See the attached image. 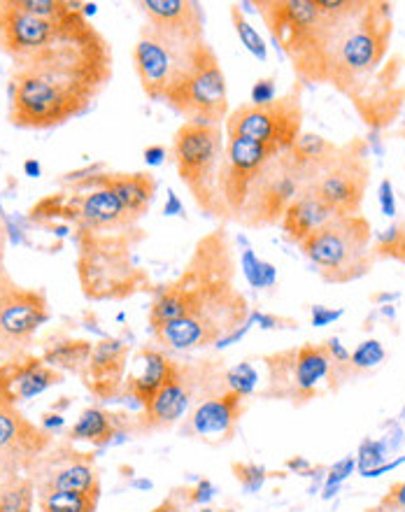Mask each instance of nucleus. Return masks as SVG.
Listing matches in <instances>:
<instances>
[{
	"label": "nucleus",
	"mask_w": 405,
	"mask_h": 512,
	"mask_svg": "<svg viewBox=\"0 0 405 512\" xmlns=\"http://www.w3.org/2000/svg\"><path fill=\"white\" fill-rule=\"evenodd\" d=\"M187 501L191 503V506H208V503L215 499V494H217V489H215V485H212L210 480H201L198 482L196 487H191V489H187Z\"/></svg>",
	"instance_id": "obj_41"
},
{
	"label": "nucleus",
	"mask_w": 405,
	"mask_h": 512,
	"mask_svg": "<svg viewBox=\"0 0 405 512\" xmlns=\"http://www.w3.org/2000/svg\"><path fill=\"white\" fill-rule=\"evenodd\" d=\"M366 512H405V480L387 489V494Z\"/></svg>",
	"instance_id": "obj_38"
},
{
	"label": "nucleus",
	"mask_w": 405,
	"mask_h": 512,
	"mask_svg": "<svg viewBox=\"0 0 405 512\" xmlns=\"http://www.w3.org/2000/svg\"><path fill=\"white\" fill-rule=\"evenodd\" d=\"M368 182H371L368 142L357 138L340 147V152L331 166L310 187L329 205L333 215L352 217L361 215Z\"/></svg>",
	"instance_id": "obj_10"
},
{
	"label": "nucleus",
	"mask_w": 405,
	"mask_h": 512,
	"mask_svg": "<svg viewBox=\"0 0 405 512\" xmlns=\"http://www.w3.org/2000/svg\"><path fill=\"white\" fill-rule=\"evenodd\" d=\"M63 19L35 17L21 10L17 0H0V52L19 66L54 40Z\"/></svg>",
	"instance_id": "obj_15"
},
{
	"label": "nucleus",
	"mask_w": 405,
	"mask_h": 512,
	"mask_svg": "<svg viewBox=\"0 0 405 512\" xmlns=\"http://www.w3.org/2000/svg\"><path fill=\"white\" fill-rule=\"evenodd\" d=\"M322 12L317 82L354 98L378 73L392 45V3L380 0H315Z\"/></svg>",
	"instance_id": "obj_1"
},
{
	"label": "nucleus",
	"mask_w": 405,
	"mask_h": 512,
	"mask_svg": "<svg viewBox=\"0 0 405 512\" xmlns=\"http://www.w3.org/2000/svg\"><path fill=\"white\" fill-rule=\"evenodd\" d=\"M252 105H270L277 98V80L275 77H261L252 87Z\"/></svg>",
	"instance_id": "obj_40"
},
{
	"label": "nucleus",
	"mask_w": 405,
	"mask_h": 512,
	"mask_svg": "<svg viewBox=\"0 0 405 512\" xmlns=\"http://www.w3.org/2000/svg\"><path fill=\"white\" fill-rule=\"evenodd\" d=\"M140 7L149 26L191 38L205 35V12L196 0H142Z\"/></svg>",
	"instance_id": "obj_22"
},
{
	"label": "nucleus",
	"mask_w": 405,
	"mask_h": 512,
	"mask_svg": "<svg viewBox=\"0 0 405 512\" xmlns=\"http://www.w3.org/2000/svg\"><path fill=\"white\" fill-rule=\"evenodd\" d=\"M224 382H226V387H229L226 391H233V394L247 398L257 391L259 373H257V368L250 364V361H243V364L233 366L224 373Z\"/></svg>",
	"instance_id": "obj_34"
},
{
	"label": "nucleus",
	"mask_w": 405,
	"mask_h": 512,
	"mask_svg": "<svg viewBox=\"0 0 405 512\" xmlns=\"http://www.w3.org/2000/svg\"><path fill=\"white\" fill-rule=\"evenodd\" d=\"M396 294H382V296H375V301H394Z\"/></svg>",
	"instance_id": "obj_52"
},
{
	"label": "nucleus",
	"mask_w": 405,
	"mask_h": 512,
	"mask_svg": "<svg viewBox=\"0 0 405 512\" xmlns=\"http://www.w3.org/2000/svg\"><path fill=\"white\" fill-rule=\"evenodd\" d=\"M250 322L252 324H259V329H264V331L282 329V324L294 326V322H289V319H282V317H275V315H266V312H250Z\"/></svg>",
	"instance_id": "obj_43"
},
{
	"label": "nucleus",
	"mask_w": 405,
	"mask_h": 512,
	"mask_svg": "<svg viewBox=\"0 0 405 512\" xmlns=\"http://www.w3.org/2000/svg\"><path fill=\"white\" fill-rule=\"evenodd\" d=\"M77 189H108L119 198L133 222L145 217L156 196V180L149 173H96L77 184Z\"/></svg>",
	"instance_id": "obj_21"
},
{
	"label": "nucleus",
	"mask_w": 405,
	"mask_h": 512,
	"mask_svg": "<svg viewBox=\"0 0 405 512\" xmlns=\"http://www.w3.org/2000/svg\"><path fill=\"white\" fill-rule=\"evenodd\" d=\"M354 466H357V459L354 457H347L343 461H338V464H333V468L329 471V478H326V487H324V496L329 499V496L336 494V489L340 487V482H345L350 478Z\"/></svg>",
	"instance_id": "obj_39"
},
{
	"label": "nucleus",
	"mask_w": 405,
	"mask_h": 512,
	"mask_svg": "<svg viewBox=\"0 0 405 512\" xmlns=\"http://www.w3.org/2000/svg\"><path fill=\"white\" fill-rule=\"evenodd\" d=\"M243 412L245 398L233 394V391H224V394H217L208 398V401H203L191 412L187 433L203 440H212V443H226V440L236 436Z\"/></svg>",
	"instance_id": "obj_19"
},
{
	"label": "nucleus",
	"mask_w": 405,
	"mask_h": 512,
	"mask_svg": "<svg viewBox=\"0 0 405 512\" xmlns=\"http://www.w3.org/2000/svg\"><path fill=\"white\" fill-rule=\"evenodd\" d=\"M126 368H129V347L119 338H103L94 345L89 364L80 373L87 389L101 401L115 398L124 389Z\"/></svg>",
	"instance_id": "obj_18"
},
{
	"label": "nucleus",
	"mask_w": 405,
	"mask_h": 512,
	"mask_svg": "<svg viewBox=\"0 0 405 512\" xmlns=\"http://www.w3.org/2000/svg\"><path fill=\"white\" fill-rule=\"evenodd\" d=\"M240 268H243L245 280L250 282L252 289H273L277 282V268L273 263H268L264 259H259L250 247L243 250V256H240Z\"/></svg>",
	"instance_id": "obj_31"
},
{
	"label": "nucleus",
	"mask_w": 405,
	"mask_h": 512,
	"mask_svg": "<svg viewBox=\"0 0 405 512\" xmlns=\"http://www.w3.org/2000/svg\"><path fill=\"white\" fill-rule=\"evenodd\" d=\"M61 382V371L47 366L42 357L14 354L12 359L0 364V403L17 408L19 403L31 401V398L45 394L49 387Z\"/></svg>",
	"instance_id": "obj_16"
},
{
	"label": "nucleus",
	"mask_w": 405,
	"mask_h": 512,
	"mask_svg": "<svg viewBox=\"0 0 405 512\" xmlns=\"http://www.w3.org/2000/svg\"><path fill=\"white\" fill-rule=\"evenodd\" d=\"M166 105L189 124L219 126L226 122V117H229V91H226V75L217 56L205 61L180 89L173 91Z\"/></svg>",
	"instance_id": "obj_12"
},
{
	"label": "nucleus",
	"mask_w": 405,
	"mask_h": 512,
	"mask_svg": "<svg viewBox=\"0 0 405 512\" xmlns=\"http://www.w3.org/2000/svg\"><path fill=\"white\" fill-rule=\"evenodd\" d=\"M287 468H291V471L305 475V473L310 471V464H308V461H305L303 457H294V459L287 461Z\"/></svg>",
	"instance_id": "obj_49"
},
{
	"label": "nucleus",
	"mask_w": 405,
	"mask_h": 512,
	"mask_svg": "<svg viewBox=\"0 0 405 512\" xmlns=\"http://www.w3.org/2000/svg\"><path fill=\"white\" fill-rule=\"evenodd\" d=\"M49 322L47 296L10 282L0 291V352L21 354Z\"/></svg>",
	"instance_id": "obj_14"
},
{
	"label": "nucleus",
	"mask_w": 405,
	"mask_h": 512,
	"mask_svg": "<svg viewBox=\"0 0 405 512\" xmlns=\"http://www.w3.org/2000/svg\"><path fill=\"white\" fill-rule=\"evenodd\" d=\"M173 359L156 347H142L131 361L129 375L124 380V394L135 401V405L145 408L159 391L166 387V382L177 373Z\"/></svg>",
	"instance_id": "obj_20"
},
{
	"label": "nucleus",
	"mask_w": 405,
	"mask_h": 512,
	"mask_svg": "<svg viewBox=\"0 0 405 512\" xmlns=\"http://www.w3.org/2000/svg\"><path fill=\"white\" fill-rule=\"evenodd\" d=\"M201 512H217V510H212V508H201Z\"/></svg>",
	"instance_id": "obj_53"
},
{
	"label": "nucleus",
	"mask_w": 405,
	"mask_h": 512,
	"mask_svg": "<svg viewBox=\"0 0 405 512\" xmlns=\"http://www.w3.org/2000/svg\"><path fill=\"white\" fill-rule=\"evenodd\" d=\"M401 133H403V138H405V122H403V131Z\"/></svg>",
	"instance_id": "obj_54"
},
{
	"label": "nucleus",
	"mask_w": 405,
	"mask_h": 512,
	"mask_svg": "<svg viewBox=\"0 0 405 512\" xmlns=\"http://www.w3.org/2000/svg\"><path fill=\"white\" fill-rule=\"evenodd\" d=\"M24 173H26L28 177H40V173H42L40 163L35 161V159H28V161L24 163Z\"/></svg>",
	"instance_id": "obj_51"
},
{
	"label": "nucleus",
	"mask_w": 405,
	"mask_h": 512,
	"mask_svg": "<svg viewBox=\"0 0 405 512\" xmlns=\"http://www.w3.org/2000/svg\"><path fill=\"white\" fill-rule=\"evenodd\" d=\"M373 256L405 263V222H394L389 229L373 233Z\"/></svg>",
	"instance_id": "obj_30"
},
{
	"label": "nucleus",
	"mask_w": 405,
	"mask_h": 512,
	"mask_svg": "<svg viewBox=\"0 0 405 512\" xmlns=\"http://www.w3.org/2000/svg\"><path fill=\"white\" fill-rule=\"evenodd\" d=\"M233 475L247 494L259 492L268 478V471L259 464H233Z\"/></svg>",
	"instance_id": "obj_37"
},
{
	"label": "nucleus",
	"mask_w": 405,
	"mask_h": 512,
	"mask_svg": "<svg viewBox=\"0 0 405 512\" xmlns=\"http://www.w3.org/2000/svg\"><path fill=\"white\" fill-rule=\"evenodd\" d=\"M52 492H101V480H98L94 461L82 457L70 461L59 471L49 473L47 480L40 485V496Z\"/></svg>",
	"instance_id": "obj_27"
},
{
	"label": "nucleus",
	"mask_w": 405,
	"mask_h": 512,
	"mask_svg": "<svg viewBox=\"0 0 405 512\" xmlns=\"http://www.w3.org/2000/svg\"><path fill=\"white\" fill-rule=\"evenodd\" d=\"M333 217H336L333 215V210L315 194V189L308 184V187L296 196V201L289 205V210L284 212L280 226L284 231V238H287L289 243L301 245L303 240H308L312 233L322 229V226L326 222H331Z\"/></svg>",
	"instance_id": "obj_24"
},
{
	"label": "nucleus",
	"mask_w": 405,
	"mask_h": 512,
	"mask_svg": "<svg viewBox=\"0 0 405 512\" xmlns=\"http://www.w3.org/2000/svg\"><path fill=\"white\" fill-rule=\"evenodd\" d=\"M224 149L222 126L184 122L173 138L177 175L194 196L198 208L212 217H224L219 201V168H222Z\"/></svg>",
	"instance_id": "obj_7"
},
{
	"label": "nucleus",
	"mask_w": 405,
	"mask_h": 512,
	"mask_svg": "<svg viewBox=\"0 0 405 512\" xmlns=\"http://www.w3.org/2000/svg\"><path fill=\"white\" fill-rule=\"evenodd\" d=\"M380 208L382 215L396 217V198H394V187L389 180L380 182Z\"/></svg>",
	"instance_id": "obj_44"
},
{
	"label": "nucleus",
	"mask_w": 405,
	"mask_h": 512,
	"mask_svg": "<svg viewBox=\"0 0 405 512\" xmlns=\"http://www.w3.org/2000/svg\"><path fill=\"white\" fill-rule=\"evenodd\" d=\"M308 187L298 170L291 166L287 152L273 156L261 170L247 203L236 222L247 229H266L282 222L284 212L296 201V196Z\"/></svg>",
	"instance_id": "obj_11"
},
{
	"label": "nucleus",
	"mask_w": 405,
	"mask_h": 512,
	"mask_svg": "<svg viewBox=\"0 0 405 512\" xmlns=\"http://www.w3.org/2000/svg\"><path fill=\"white\" fill-rule=\"evenodd\" d=\"M264 364L268 368V382L261 396L275 401L305 405L324 391H336L347 382L345 371L333 364L324 343H305L268 354Z\"/></svg>",
	"instance_id": "obj_5"
},
{
	"label": "nucleus",
	"mask_w": 405,
	"mask_h": 512,
	"mask_svg": "<svg viewBox=\"0 0 405 512\" xmlns=\"http://www.w3.org/2000/svg\"><path fill=\"white\" fill-rule=\"evenodd\" d=\"M212 56L217 54L205 35L191 38L145 24L135 42L133 66L149 101L166 103L168 96L180 89Z\"/></svg>",
	"instance_id": "obj_2"
},
{
	"label": "nucleus",
	"mask_w": 405,
	"mask_h": 512,
	"mask_svg": "<svg viewBox=\"0 0 405 512\" xmlns=\"http://www.w3.org/2000/svg\"><path fill=\"white\" fill-rule=\"evenodd\" d=\"M247 319H250L247 298L231 282L217 289L215 294L203 298L189 315L156 326L152 333L166 350L189 352L217 345L231 331L245 326Z\"/></svg>",
	"instance_id": "obj_6"
},
{
	"label": "nucleus",
	"mask_w": 405,
	"mask_h": 512,
	"mask_svg": "<svg viewBox=\"0 0 405 512\" xmlns=\"http://www.w3.org/2000/svg\"><path fill=\"white\" fill-rule=\"evenodd\" d=\"M340 152V145L315 133H301L298 140L287 149L291 166L298 170L305 184H312L326 168L331 166Z\"/></svg>",
	"instance_id": "obj_25"
},
{
	"label": "nucleus",
	"mask_w": 405,
	"mask_h": 512,
	"mask_svg": "<svg viewBox=\"0 0 405 512\" xmlns=\"http://www.w3.org/2000/svg\"><path fill=\"white\" fill-rule=\"evenodd\" d=\"M101 492H52L40 496V512H96Z\"/></svg>",
	"instance_id": "obj_29"
},
{
	"label": "nucleus",
	"mask_w": 405,
	"mask_h": 512,
	"mask_svg": "<svg viewBox=\"0 0 405 512\" xmlns=\"http://www.w3.org/2000/svg\"><path fill=\"white\" fill-rule=\"evenodd\" d=\"M359 461H361V473H364L366 478H373V473L387 464L385 443H378V440H366L359 450Z\"/></svg>",
	"instance_id": "obj_36"
},
{
	"label": "nucleus",
	"mask_w": 405,
	"mask_h": 512,
	"mask_svg": "<svg viewBox=\"0 0 405 512\" xmlns=\"http://www.w3.org/2000/svg\"><path fill=\"white\" fill-rule=\"evenodd\" d=\"M33 482L12 480L0 487V512H33Z\"/></svg>",
	"instance_id": "obj_32"
},
{
	"label": "nucleus",
	"mask_w": 405,
	"mask_h": 512,
	"mask_svg": "<svg viewBox=\"0 0 405 512\" xmlns=\"http://www.w3.org/2000/svg\"><path fill=\"white\" fill-rule=\"evenodd\" d=\"M312 326H317V329H322V326H329L336 322V319L343 317V310H331L326 308V305H312Z\"/></svg>",
	"instance_id": "obj_42"
},
{
	"label": "nucleus",
	"mask_w": 405,
	"mask_h": 512,
	"mask_svg": "<svg viewBox=\"0 0 405 512\" xmlns=\"http://www.w3.org/2000/svg\"><path fill=\"white\" fill-rule=\"evenodd\" d=\"M91 352H94V343L89 340H77V338H56L49 340L42 352V361L47 366L56 368V371H70V373H82L84 366L89 364Z\"/></svg>",
	"instance_id": "obj_28"
},
{
	"label": "nucleus",
	"mask_w": 405,
	"mask_h": 512,
	"mask_svg": "<svg viewBox=\"0 0 405 512\" xmlns=\"http://www.w3.org/2000/svg\"><path fill=\"white\" fill-rule=\"evenodd\" d=\"M5 247H7V226L3 219H0V291L12 282V277L7 275L5 270Z\"/></svg>",
	"instance_id": "obj_45"
},
{
	"label": "nucleus",
	"mask_w": 405,
	"mask_h": 512,
	"mask_svg": "<svg viewBox=\"0 0 405 512\" xmlns=\"http://www.w3.org/2000/svg\"><path fill=\"white\" fill-rule=\"evenodd\" d=\"M191 401V382L184 375L182 366L177 368V373L166 382L159 394H156L152 401H149L145 408H142L140 424L142 429L156 431V429H168L180 422L184 412L189 408Z\"/></svg>",
	"instance_id": "obj_23"
},
{
	"label": "nucleus",
	"mask_w": 405,
	"mask_h": 512,
	"mask_svg": "<svg viewBox=\"0 0 405 512\" xmlns=\"http://www.w3.org/2000/svg\"><path fill=\"white\" fill-rule=\"evenodd\" d=\"M226 138H245L284 154L303 133L301 84L270 105H238L226 117Z\"/></svg>",
	"instance_id": "obj_9"
},
{
	"label": "nucleus",
	"mask_w": 405,
	"mask_h": 512,
	"mask_svg": "<svg viewBox=\"0 0 405 512\" xmlns=\"http://www.w3.org/2000/svg\"><path fill=\"white\" fill-rule=\"evenodd\" d=\"M298 247L329 284L357 282L375 266L373 226L364 215L333 217Z\"/></svg>",
	"instance_id": "obj_4"
},
{
	"label": "nucleus",
	"mask_w": 405,
	"mask_h": 512,
	"mask_svg": "<svg viewBox=\"0 0 405 512\" xmlns=\"http://www.w3.org/2000/svg\"><path fill=\"white\" fill-rule=\"evenodd\" d=\"M385 357L387 352L380 340H364V343H359L357 350L350 354V366L354 375H361L371 371V368H378L382 361H385Z\"/></svg>",
	"instance_id": "obj_35"
},
{
	"label": "nucleus",
	"mask_w": 405,
	"mask_h": 512,
	"mask_svg": "<svg viewBox=\"0 0 405 512\" xmlns=\"http://www.w3.org/2000/svg\"><path fill=\"white\" fill-rule=\"evenodd\" d=\"M324 345H326V350H329V354H331L333 364H340V366L350 364V352H347L345 347L340 345L338 338H329Z\"/></svg>",
	"instance_id": "obj_46"
},
{
	"label": "nucleus",
	"mask_w": 405,
	"mask_h": 512,
	"mask_svg": "<svg viewBox=\"0 0 405 512\" xmlns=\"http://www.w3.org/2000/svg\"><path fill=\"white\" fill-rule=\"evenodd\" d=\"M163 215L166 217H182L184 215V205L180 201V196H177L173 189L168 191V201H166V205H163Z\"/></svg>",
	"instance_id": "obj_47"
},
{
	"label": "nucleus",
	"mask_w": 405,
	"mask_h": 512,
	"mask_svg": "<svg viewBox=\"0 0 405 512\" xmlns=\"http://www.w3.org/2000/svg\"><path fill=\"white\" fill-rule=\"evenodd\" d=\"M233 268L236 263H233L231 245L224 231H215L201 240L187 270L154 296L152 308H149V326L156 329V326L189 315L194 305L208 298L212 291L233 282V273H236Z\"/></svg>",
	"instance_id": "obj_3"
},
{
	"label": "nucleus",
	"mask_w": 405,
	"mask_h": 512,
	"mask_svg": "<svg viewBox=\"0 0 405 512\" xmlns=\"http://www.w3.org/2000/svg\"><path fill=\"white\" fill-rule=\"evenodd\" d=\"M231 21H233V28H236L238 38H240V42H243V47L247 49V52L254 54L261 61H266V56H268L266 42L259 35L257 28H254L250 21L245 19V14L240 12V5L231 7Z\"/></svg>",
	"instance_id": "obj_33"
},
{
	"label": "nucleus",
	"mask_w": 405,
	"mask_h": 512,
	"mask_svg": "<svg viewBox=\"0 0 405 512\" xmlns=\"http://www.w3.org/2000/svg\"><path fill=\"white\" fill-rule=\"evenodd\" d=\"M94 103L42 80V77L14 70L10 77V122L19 128H54L87 115Z\"/></svg>",
	"instance_id": "obj_8"
},
{
	"label": "nucleus",
	"mask_w": 405,
	"mask_h": 512,
	"mask_svg": "<svg viewBox=\"0 0 405 512\" xmlns=\"http://www.w3.org/2000/svg\"><path fill=\"white\" fill-rule=\"evenodd\" d=\"M166 156H168V149L163 147V145H149V147L145 149V161H147V166H161V163L166 161Z\"/></svg>",
	"instance_id": "obj_48"
},
{
	"label": "nucleus",
	"mask_w": 405,
	"mask_h": 512,
	"mask_svg": "<svg viewBox=\"0 0 405 512\" xmlns=\"http://www.w3.org/2000/svg\"><path fill=\"white\" fill-rule=\"evenodd\" d=\"M49 433L28 422L14 405L0 403V471H14L47 450Z\"/></svg>",
	"instance_id": "obj_17"
},
{
	"label": "nucleus",
	"mask_w": 405,
	"mask_h": 512,
	"mask_svg": "<svg viewBox=\"0 0 405 512\" xmlns=\"http://www.w3.org/2000/svg\"><path fill=\"white\" fill-rule=\"evenodd\" d=\"M122 419L119 415L103 408H87L77 417L73 429L68 431V438L73 443H91V445H115L126 440L122 431Z\"/></svg>",
	"instance_id": "obj_26"
},
{
	"label": "nucleus",
	"mask_w": 405,
	"mask_h": 512,
	"mask_svg": "<svg viewBox=\"0 0 405 512\" xmlns=\"http://www.w3.org/2000/svg\"><path fill=\"white\" fill-rule=\"evenodd\" d=\"M273 156H277L273 149L254 140L226 138L222 168H219V201L224 217H240L254 182Z\"/></svg>",
	"instance_id": "obj_13"
},
{
	"label": "nucleus",
	"mask_w": 405,
	"mask_h": 512,
	"mask_svg": "<svg viewBox=\"0 0 405 512\" xmlns=\"http://www.w3.org/2000/svg\"><path fill=\"white\" fill-rule=\"evenodd\" d=\"M42 426H45V429H52V426H54V429H61L63 417L56 415V412H54V415H52V412H47V415L42 417Z\"/></svg>",
	"instance_id": "obj_50"
}]
</instances>
